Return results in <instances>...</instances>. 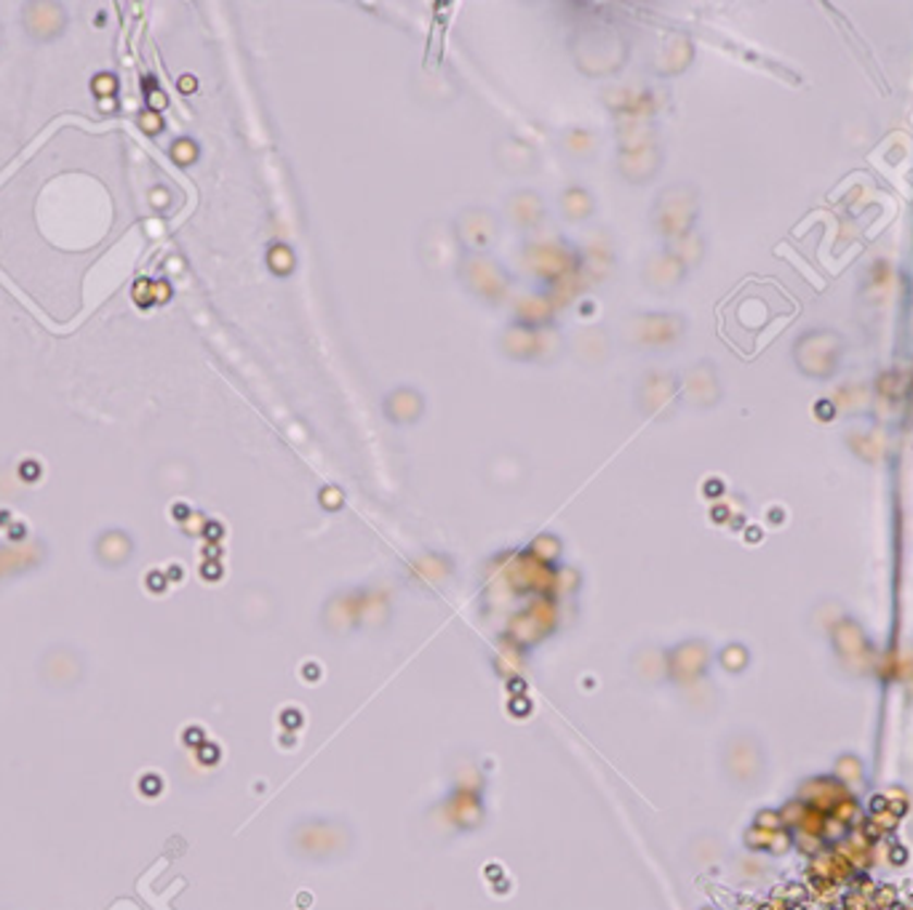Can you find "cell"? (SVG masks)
<instances>
[{
  "label": "cell",
  "mask_w": 913,
  "mask_h": 910,
  "mask_svg": "<svg viewBox=\"0 0 913 910\" xmlns=\"http://www.w3.org/2000/svg\"><path fill=\"white\" fill-rule=\"evenodd\" d=\"M841 353H844V340L830 329L804 331L793 342V364L812 380H828L839 369Z\"/></svg>",
  "instance_id": "6da1fadb"
},
{
  "label": "cell",
  "mask_w": 913,
  "mask_h": 910,
  "mask_svg": "<svg viewBox=\"0 0 913 910\" xmlns=\"http://www.w3.org/2000/svg\"><path fill=\"white\" fill-rule=\"evenodd\" d=\"M40 673H44L46 684H51V687L57 684V676H62L59 678V687L70 689L81 681V676H84V662H81L78 654L54 652V654H46Z\"/></svg>",
  "instance_id": "7a4b0ae2"
}]
</instances>
